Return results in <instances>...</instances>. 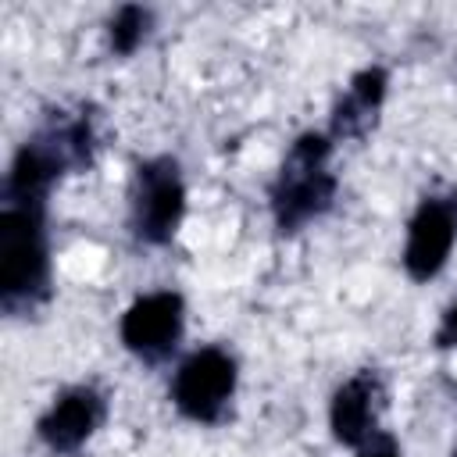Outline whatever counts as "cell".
I'll return each instance as SVG.
<instances>
[{"label":"cell","mask_w":457,"mask_h":457,"mask_svg":"<svg viewBox=\"0 0 457 457\" xmlns=\"http://www.w3.org/2000/svg\"><path fill=\"white\" fill-rule=\"evenodd\" d=\"M100 418H104V396L93 386H75V389H64L50 403V411L39 418L36 432L50 450L71 453L96 432Z\"/></svg>","instance_id":"7"},{"label":"cell","mask_w":457,"mask_h":457,"mask_svg":"<svg viewBox=\"0 0 457 457\" xmlns=\"http://www.w3.org/2000/svg\"><path fill=\"white\" fill-rule=\"evenodd\" d=\"M375 396H378V386L371 375H353L336 389L328 421L339 443L361 446L368 436H375Z\"/></svg>","instance_id":"8"},{"label":"cell","mask_w":457,"mask_h":457,"mask_svg":"<svg viewBox=\"0 0 457 457\" xmlns=\"http://www.w3.org/2000/svg\"><path fill=\"white\" fill-rule=\"evenodd\" d=\"M182 336V296L157 289L139 296L121 318V343L143 361H164Z\"/></svg>","instance_id":"5"},{"label":"cell","mask_w":457,"mask_h":457,"mask_svg":"<svg viewBox=\"0 0 457 457\" xmlns=\"http://www.w3.org/2000/svg\"><path fill=\"white\" fill-rule=\"evenodd\" d=\"M186 207V189L179 179V164L171 157H157L139 164L136 193H132V228L143 243H168L179 228Z\"/></svg>","instance_id":"4"},{"label":"cell","mask_w":457,"mask_h":457,"mask_svg":"<svg viewBox=\"0 0 457 457\" xmlns=\"http://www.w3.org/2000/svg\"><path fill=\"white\" fill-rule=\"evenodd\" d=\"M357 457H400V446L389 432H375L357 446Z\"/></svg>","instance_id":"11"},{"label":"cell","mask_w":457,"mask_h":457,"mask_svg":"<svg viewBox=\"0 0 457 457\" xmlns=\"http://www.w3.org/2000/svg\"><path fill=\"white\" fill-rule=\"evenodd\" d=\"M457 239V200L453 196H432L425 200L407 228V246H403V268L411 278L425 282L439 275L446 264L450 250Z\"/></svg>","instance_id":"6"},{"label":"cell","mask_w":457,"mask_h":457,"mask_svg":"<svg viewBox=\"0 0 457 457\" xmlns=\"http://www.w3.org/2000/svg\"><path fill=\"white\" fill-rule=\"evenodd\" d=\"M436 346H457V300L446 307V314L436 328Z\"/></svg>","instance_id":"12"},{"label":"cell","mask_w":457,"mask_h":457,"mask_svg":"<svg viewBox=\"0 0 457 457\" xmlns=\"http://www.w3.org/2000/svg\"><path fill=\"white\" fill-rule=\"evenodd\" d=\"M332 143L325 136H300L278 171V182L271 189V211L282 232H293L307 225L311 218L325 214L336 196V179L325 171Z\"/></svg>","instance_id":"2"},{"label":"cell","mask_w":457,"mask_h":457,"mask_svg":"<svg viewBox=\"0 0 457 457\" xmlns=\"http://www.w3.org/2000/svg\"><path fill=\"white\" fill-rule=\"evenodd\" d=\"M150 32V11L136 7V4H125L118 7V14L111 18V50L118 54H132Z\"/></svg>","instance_id":"10"},{"label":"cell","mask_w":457,"mask_h":457,"mask_svg":"<svg viewBox=\"0 0 457 457\" xmlns=\"http://www.w3.org/2000/svg\"><path fill=\"white\" fill-rule=\"evenodd\" d=\"M236 393V361L221 346L189 353L171 382L175 407L193 421H218Z\"/></svg>","instance_id":"3"},{"label":"cell","mask_w":457,"mask_h":457,"mask_svg":"<svg viewBox=\"0 0 457 457\" xmlns=\"http://www.w3.org/2000/svg\"><path fill=\"white\" fill-rule=\"evenodd\" d=\"M453 457H457V450H453Z\"/></svg>","instance_id":"13"},{"label":"cell","mask_w":457,"mask_h":457,"mask_svg":"<svg viewBox=\"0 0 457 457\" xmlns=\"http://www.w3.org/2000/svg\"><path fill=\"white\" fill-rule=\"evenodd\" d=\"M386 96V71L382 68H364L353 75L346 96L336 104L332 114V132L336 136H364L375 125V114Z\"/></svg>","instance_id":"9"},{"label":"cell","mask_w":457,"mask_h":457,"mask_svg":"<svg viewBox=\"0 0 457 457\" xmlns=\"http://www.w3.org/2000/svg\"><path fill=\"white\" fill-rule=\"evenodd\" d=\"M46 293L43 204H4L0 211V300L7 311Z\"/></svg>","instance_id":"1"}]
</instances>
